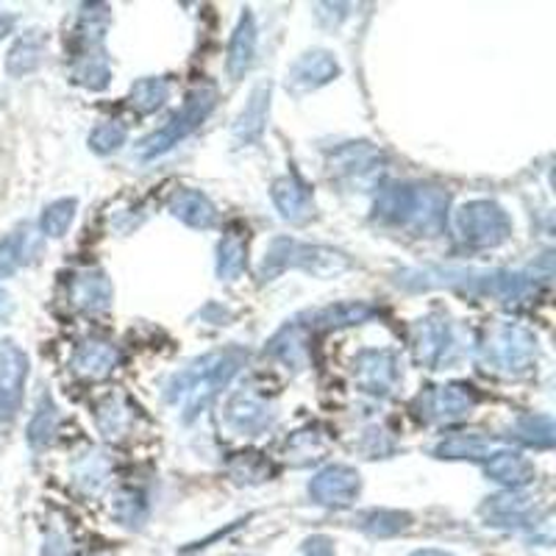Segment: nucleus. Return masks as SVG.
<instances>
[{"instance_id": "f257e3e1", "label": "nucleus", "mask_w": 556, "mask_h": 556, "mask_svg": "<svg viewBox=\"0 0 556 556\" xmlns=\"http://www.w3.org/2000/svg\"><path fill=\"white\" fill-rule=\"evenodd\" d=\"M395 285L409 292L456 290L470 298H493L498 304L515 306L538 292V278L513 270H473V267H409L395 273Z\"/></svg>"}, {"instance_id": "f03ea898", "label": "nucleus", "mask_w": 556, "mask_h": 556, "mask_svg": "<svg viewBox=\"0 0 556 556\" xmlns=\"http://www.w3.org/2000/svg\"><path fill=\"white\" fill-rule=\"evenodd\" d=\"M248 362V351L240 345H228L223 351H212V354L201 356V359L190 362V365L178 370L165 387L167 404L181 409L184 424H192L198 415L208 409V404L231 384L237 374Z\"/></svg>"}, {"instance_id": "7ed1b4c3", "label": "nucleus", "mask_w": 556, "mask_h": 556, "mask_svg": "<svg viewBox=\"0 0 556 556\" xmlns=\"http://www.w3.org/2000/svg\"><path fill=\"white\" fill-rule=\"evenodd\" d=\"M451 195L429 184H384L374 203V220L406 228L415 237H440L448 223Z\"/></svg>"}, {"instance_id": "20e7f679", "label": "nucleus", "mask_w": 556, "mask_h": 556, "mask_svg": "<svg viewBox=\"0 0 556 556\" xmlns=\"http://www.w3.org/2000/svg\"><path fill=\"white\" fill-rule=\"evenodd\" d=\"M287 270H304L315 278H337L351 270V260L337 248L278 237V240L270 242L265 260H262L260 278L262 281H273V278Z\"/></svg>"}, {"instance_id": "39448f33", "label": "nucleus", "mask_w": 556, "mask_h": 556, "mask_svg": "<svg viewBox=\"0 0 556 556\" xmlns=\"http://www.w3.org/2000/svg\"><path fill=\"white\" fill-rule=\"evenodd\" d=\"M486 370L501 376H526L538 362V340L520 323H493L479 342Z\"/></svg>"}, {"instance_id": "423d86ee", "label": "nucleus", "mask_w": 556, "mask_h": 556, "mask_svg": "<svg viewBox=\"0 0 556 556\" xmlns=\"http://www.w3.org/2000/svg\"><path fill=\"white\" fill-rule=\"evenodd\" d=\"M215 103H217L215 87L201 84V87L192 89L190 96H187V101H184V106L173 114L170 121H167L162 128H156L153 134H148V137L139 142L137 146L139 159L151 162V159L165 156L167 151H173L181 139H187L192 131H198V128L206 123L208 114L215 112Z\"/></svg>"}, {"instance_id": "0eeeda50", "label": "nucleus", "mask_w": 556, "mask_h": 556, "mask_svg": "<svg viewBox=\"0 0 556 556\" xmlns=\"http://www.w3.org/2000/svg\"><path fill=\"white\" fill-rule=\"evenodd\" d=\"M462 242L470 248H498L513 237V220L495 201H470L456 212Z\"/></svg>"}, {"instance_id": "6e6552de", "label": "nucleus", "mask_w": 556, "mask_h": 556, "mask_svg": "<svg viewBox=\"0 0 556 556\" xmlns=\"http://www.w3.org/2000/svg\"><path fill=\"white\" fill-rule=\"evenodd\" d=\"M412 348H415L417 365L429 367V370H443L445 365H451L459 354V340H456L451 317L443 312H431V315L420 317L415 323Z\"/></svg>"}, {"instance_id": "1a4fd4ad", "label": "nucleus", "mask_w": 556, "mask_h": 556, "mask_svg": "<svg viewBox=\"0 0 556 556\" xmlns=\"http://www.w3.org/2000/svg\"><path fill=\"white\" fill-rule=\"evenodd\" d=\"M479 406V392L470 384L451 381V384L426 387L415 399V415L426 424H456L465 420Z\"/></svg>"}, {"instance_id": "9d476101", "label": "nucleus", "mask_w": 556, "mask_h": 556, "mask_svg": "<svg viewBox=\"0 0 556 556\" xmlns=\"http://www.w3.org/2000/svg\"><path fill=\"white\" fill-rule=\"evenodd\" d=\"M481 518L486 526L504 531H523L538 529V526H548V518L538 513L534 498L523 495L520 490H506V493L493 495L481 504Z\"/></svg>"}, {"instance_id": "9b49d317", "label": "nucleus", "mask_w": 556, "mask_h": 556, "mask_svg": "<svg viewBox=\"0 0 556 556\" xmlns=\"http://www.w3.org/2000/svg\"><path fill=\"white\" fill-rule=\"evenodd\" d=\"M401 379L399 354L390 348H365L354 359V384L365 395L384 399Z\"/></svg>"}, {"instance_id": "f8f14e48", "label": "nucleus", "mask_w": 556, "mask_h": 556, "mask_svg": "<svg viewBox=\"0 0 556 556\" xmlns=\"http://www.w3.org/2000/svg\"><path fill=\"white\" fill-rule=\"evenodd\" d=\"M329 173L334 181L362 190L367 184L379 181L381 151L374 142H348L331 153Z\"/></svg>"}, {"instance_id": "ddd939ff", "label": "nucleus", "mask_w": 556, "mask_h": 556, "mask_svg": "<svg viewBox=\"0 0 556 556\" xmlns=\"http://www.w3.org/2000/svg\"><path fill=\"white\" fill-rule=\"evenodd\" d=\"M28 381V356L12 340H0V424H12L23 406Z\"/></svg>"}, {"instance_id": "4468645a", "label": "nucleus", "mask_w": 556, "mask_h": 556, "mask_svg": "<svg viewBox=\"0 0 556 556\" xmlns=\"http://www.w3.org/2000/svg\"><path fill=\"white\" fill-rule=\"evenodd\" d=\"M223 417H226V426L235 434L242 437H256L265 434L273 424H276V406L253 390H237L231 399H228L226 409H223Z\"/></svg>"}, {"instance_id": "2eb2a0df", "label": "nucleus", "mask_w": 556, "mask_h": 556, "mask_svg": "<svg viewBox=\"0 0 556 556\" xmlns=\"http://www.w3.org/2000/svg\"><path fill=\"white\" fill-rule=\"evenodd\" d=\"M362 493V476L348 465H329L309 481L312 504L326 509H345Z\"/></svg>"}, {"instance_id": "dca6fc26", "label": "nucleus", "mask_w": 556, "mask_h": 556, "mask_svg": "<svg viewBox=\"0 0 556 556\" xmlns=\"http://www.w3.org/2000/svg\"><path fill=\"white\" fill-rule=\"evenodd\" d=\"M340 73L342 67L334 59V53L315 48V51L301 53L290 64V70H287V87L298 92V96H304V92H315V89L331 84Z\"/></svg>"}, {"instance_id": "f3484780", "label": "nucleus", "mask_w": 556, "mask_h": 556, "mask_svg": "<svg viewBox=\"0 0 556 556\" xmlns=\"http://www.w3.org/2000/svg\"><path fill=\"white\" fill-rule=\"evenodd\" d=\"M112 281L98 267H87L70 276L67 281V301L73 309L87 312V315H101L112 306Z\"/></svg>"}, {"instance_id": "a211bd4d", "label": "nucleus", "mask_w": 556, "mask_h": 556, "mask_svg": "<svg viewBox=\"0 0 556 556\" xmlns=\"http://www.w3.org/2000/svg\"><path fill=\"white\" fill-rule=\"evenodd\" d=\"M273 203H276L278 215L285 217L292 226H304L312 215H315V201H312V190L306 181L290 170L287 176H278L273 181Z\"/></svg>"}, {"instance_id": "6ab92c4d", "label": "nucleus", "mask_w": 556, "mask_h": 556, "mask_svg": "<svg viewBox=\"0 0 556 556\" xmlns=\"http://www.w3.org/2000/svg\"><path fill=\"white\" fill-rule=\"evenodd\" d=\"M117 365H121V348L106 340H84L70 359V367L89 381L109 379Z\"/></svg>"}, {"instance_id": "aec40b11", "label": "nucleus", "mask_w": 556, "mask_h": 556, "mask_svg": "<svg viewBox=\"0 0 556 556\" xmlns=\"http://www.w3.org/2000/svg\"><path fill=\"white\" fill-rule=\"evenodd\" d=\"M309 334L312 331L301 320L287 323L285 329H278L267 342L265 354L292 370H304L309 365Z\"/></svg>"}, {"instance_id": "412c9836", "label": "nucleus", "mask_w": 556, "mask_h": 556, "mask_svg": "<svg viewBox=\"0 0 556 556\" xmlns=\"http://www.w3.org/2000/svg\"><path fill=\"white\" fill-rule=\"evenodd\" d=\"M379 317V306L367 304V301H340L329 304L323 309L312 312L304 323L309 331H329V329H348V326H362V323Z\"/></svg>"}, {"instance_id": "4be33fe9", "label": "nucleus", "mask_w": 556, "mask_h": 556, "mask_svg": "<svg viewBox=\"0 0 556 556\" xmlns=\"http://www.w3.org/2000/svg\"><path fill=\"white\" fill-rule=\"evenodd\" d=\"M484 476L495 484L506 486V490H520V486L538 479V470L520 451L498 448L484 462Z\"/></svg>"}, {"instance_id": "5701e85b", "label": "nucleus", "mask_w": 556, "mask_h": 556, "mask_svg": "<svg viewBox=\"0 0 556 556\" xmlns=\"http://www.w3.org/2000/svg\"><path fill=\"white\" fill-rule=\"evenodd\" d=\"M256 42H260V34H256V20H253L251 9L240 14V23H237L235 34L228 39V59H226V67H228V76L240 81L245 76L248 70L253 67L256 62Z\"/></svg>"}, {"instance_id": "b1692460", "label": "nucleus", "mask_w": 556, "mask_h": 556, "mask_svg": "<svg viewBox=\"0 0 556 556\" xmlns=\"http://www.w3.org/2000/svg\"><path fill=\"white\" fill-rule=\"evenodd\" d=\"M70 78L78 87L89 89V92H101L112 81V64H109L103 45H89V48H78L73 64H70Z\"/></svg>"}, {"instance_id": "393cba45", "label": "nucleus", "mask_w": 556, "mask_h": 556, "mask_svg": "<svg viewBox=\"0 0 556 556\" xmlns=\"http://www.w3.org/2000/svg\"><path fill=\"white\" fill-rule=\"evenodd\" d=\"M170 215L195 231H208L217 226V208L201 190H178L170 198Z\"/></svg>"}, {"instance_id": "a878e982", "label": "nucleus", "mask_w": 556, "mask_h": 556, "mask_svg": "<svg viewBox=\"0 0 556 556\" xmlns=\"http://www.w3.org/2000/svg\"><path fill=\"white\" fill-rule=\"evenodd\" d=\"M267 112H270V84H260L248 98L245 109L240 112L235 123V139L240 146H253L265 134Z\"/></svg>"}, {"instance_id": "bb28decb", "label": "nucleus", "mask_w": 556, "mask_h": 556, "mask_svg": "<svg viewBox=\"0 0 556 556\" xmlns=\"http://www.w3.org/2000/svg\"><path fill=\"white\" fill-rule=\"evenodd\" d=\"M501 448V440L484 434H451L434 445L431 454L437 459H470V462H486L495 451Z\"/></svg>"}, {"instance_id": "cd10ccee", "label": "nucleus", "mask_w": 556, "mask_h": 556, "mask_svg": "<svg viewBox=\"0 0 556 556\" xmlns=\"http://www.w3.org/2000/svg\"><path fill=\"white\" fill-rule=\"evenodd\" d=\"M39 248V237L34 235L31 228L23 226L12 235L0 240V278H9L20 270L23 265L34 260V253Z\"/></svg>"}, {"instance_id": "c85d7f7f", "label": "nucleus", "mask_w": 556, "mask_h": 556, "mask_svg": "<svg viewBox=\"0 0 556 556\" xmlns=\"http://www.w3.org/2000/svg\"><path fill=\"white\" fill-rule=\"evenodd\" d=\"M248 265V235L240 226H231L217 245V276L223 281H237Z\"/></svg>"}, {"instance_id": "c756f323", "label": "nucleus", "mask_w": 556, "mask_h": 556, "mask_svg": "<svg viewBox=\"0 0 556 556\" xmlns=\"http://www.w3.org/2000/svg\"><path fill=\"white\" fill-rule=\"evenodd\" d=\"M56 431H59V406L53 401L51 392H42L39 395V404L34 417L28 420V429H26V440L31 445V451H45L48 445L56 440Z\"/></svg>"}, {"instance_id": "7c9ffc66", "label": "nucleus", "mask_w": 556, "mask_h": 556, "mask_svg": "<svg viewBox=\"0 0 556 556\" xmlns=\"http://www.w3.org/2000/svg\"><path fill=\"white\" fill-rule=\"evenodd\" d=\"M45 56V37L39 31H26L17 37L12 45V51L7 56V73L12 78H23L42 64Z\"/></svg>"}, {"instance_id": "2f4dec72", "label": "nucleus", "mask_w": 556, "mask_h": 556, "mask_svg": "<svg viewBox=\"0 0 556 556\" xmlns=\"http://www.w3.org/2000/svg\"><path fill=\"white\" fill-rule=\"evenodd\" d=\"M109 476H112V465H109L101 451L84 454L73 465V481H76L84 495H101L109 484Z\"/></svg>"}, {"instance_id": "473e14b6", "label": "nucleus", "mask_w": 556, "mask_h": 556, "mask_svg": "<svg viewBox=\"0 0 556 556\" xmlns=\"http://www.w3.org/2000/svg\"><path fill=\"white\" fill-rule=\"evenodd\" d=\"M326 451H329V440H326V434H323L320 429H301L295 431V434L287 440V459L295 465V468H306V465H315V462H320L323 456H326Z\"/></svg>"}, {"instance_id": "72a5a7b5", "label": "nucleus", "mask_w": 556, "mask_h": 556, "mask_svg": "<svg viewBox=\"0 0 556 556\" xmlns=\"http://www.w3.org/2000/svg\"><path fill=\"white\" fill-rule=\"evenodd\" d=\"M148 498L142 490L134 486H123L121 493L112 501V518L123 526V529H142L148 520Z\"/></svg>"}, {"instance_id": "f704fd0d", "label": "nucleus", "mask_w": 556, "mask_h": 556, "mask_svg": "<svg viewBox=\"0 0 556 556\" xmlns=\"http://www.w3.org/2000/svg\"><path fill=\"white\" fill-rule=\"evenodd\" d=\"M112 23V12L106 3H87L81 7L76 23V45L78 48H89V45H103V37Z\"/></svg>"}, {"instance_id": "c9c22d12", "label": "nucleus", "mask_w": 556, "mask_h": 556, "mask_svg": "<svg viewBox=\"0 0 556 556\" xmlns=\"http://www.w3.org/2000/svg\"><path fill=\"white\" fill-rule=\"evenodd\" d=\"M167 98H170V81L165 76H148L134 81L128 103L137 114H153L165 106Z\"/></svg>"}, {"instance_id": "e433bc0d", "label": "nucleus", "mask_w": 556, "mask_h": 556, "mask_svg": "<svg viewBox=\"0 0 556 556\" xmlns=\"http://www.w3.org/2000/svg\"><path fill=\"white\" fill-rule=\"evenodd\" d=\"M98 429L106 440H121L126 437V431L131 429L134 412L131 406L126 404V399L121 395H109L101 406H98Z\"/></svg>"}, {"instance_id": "4c0bfd02", "label": "nucleus", "mask_w": 556, "mask_h": 556, "mask_svg": "<svg viewBox=\"0 0 556 556\" xmlns=\"http://www.w3.org/2000/svg\"><path fill=\"white\" fill-rule=\"evenodd\" d=\"M356 526L370 538H395V534L409 529L412 515L401 513V509H370V513L359 515Z\"/></svg>"}, {"instance_id": "58836bf2", "label": "nucleus", "mask_w": 556, "mask_h": 556, "mask_svg": "<svg viewBox=\"0 0 556 556\" xmlns=\"http://www.w3.org/2000/svg\"><path fill=\"white\" fill-rule=\"evenodd\" d=\"M515 440L520 443L531 445V448H554L556 431H554V420L548 415H523L515 420L513 426Z\"/></svg>"}, {"instance_id": "ea45409f", "label": "nucleus", "mask_w": 556, "mask_h": 556, "mask_svg": "<svg viewBox=\"0 0 556 556\" xmlns=\"http://www.w3.org/2000/svg\"><path fill=\"white\" fill-rule=\"evenodd\" d=\"M228 476L237 484H262L273 476V465L265 459V454L248 451V454H237L235 459L228 462Z\"/></svg>"}, {"instance_id": "a19ab883", "label": "nucleus", "mask_w": 556, "mask_h": 556, "mask_svg": "<svg viewBox=\"0 0 556 556\" xmlns=\"http://www.w3.org/2000/svg\"><path fill=\"white\" fill-rule=\"evenodd\" d=\"M76 208H78L76 198H62V201H53L51 206H45L42 217H39L42 235L51 237V240H59V237L67 235L73 220H76Z\"/></svg>"}, {"instance_id": "79ce46f5", "label": "nucleus", "mask_w": 556, "mask_h": 556, "mask_svg": "<svg viewBox=\"0 0 556 556\" xmlns=\"http://www.w3.org/2000/svg\"><path fill=\"white\" fill-rule=\"evenodd\" d=\"M126 137H128L126 123L106 121L101 123L96 131L89 134V148H92L96 153H101V156H106V153L121 151V148L126 146Z\"/></svg>"}, {"instance_id": "37998d69", "label": "nucleus", "mask_w": 556, "mask_h": 556, "mask_svg": "<svg viewBox=\"0 0 556 556\" xmlns=\"http://www.w3.org/2000/svg\"><path fill=\"white\" fill-rule=\"evenodd\" d=\"M359 451L367 456V459H381V456H390L395 451V443L390 440L384 429L379 426H370V429L362 434L359 440Z\"/></svg>"}, {"instance_id": "c03bdc74", "label": "nucleus", "mask_w": 556, "mask_h": 556, "mask_svg": "<svg viewBox=\"0 0 556 556\" xmlns=\"http://www.w3.org/2000/svg\"><path fill=\"white\" fill-rule=\"evenodd\" d=\"M304 556H334V543L326 534H315L304 543Z\"/></svg>"}, {"instance_id": "a18cd8bd", "label": "nucleus", "mask_w": 556, "mask_h": 556, "mask_svg": "<svg viewBox=\"0 0 556 556\" xmlns=\"http://www.w3.org/2000/svg\"><path fill=\"white\" fill-rule=\"evenodd\" d=\"M12 312H14L12 295H9V292L0 287V320H9V317H12Z\"/></svg>"}, {"instance_id": "49530a36", "label": "nucleus", "mask_w": 556, "mask_h": 556, "mask_svg": "<svg viewBox=\"0 0 556 556\" xmlns=\"http://www.w3.org/2000/svg\"><path fill=\"white\" fill-rule=\"evenodd\" d=\"M12 28H14V17H12V14L0 12V39L9 37V34H12Z\"/></svg>"}, {"instance_id": "de8ad7c7", "label": "nucleus", "mask_w": 556, "mask_h": 556, "mask_svg": "<svg viewBox=\"0 0 556 556\" xmlns=\"http://www.w3.org/2000/svg\"><path fill=\"white\" fill-rule=\"evenodd\" d=\"M409 556H454L448 551H440V548H424V551H412Z\"/></svg>"}]
</instances>
